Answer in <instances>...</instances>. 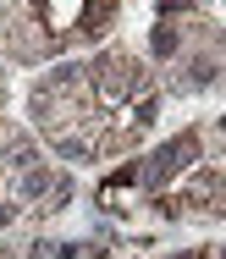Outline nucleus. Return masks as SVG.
<instances>
[{"instance_id":"3","label":"nucleus","mask_w":226,"mask_h":259,"mask_svg":"<svg viewBox=\"0 0 226 259\" xmlns=\"http://www.w3.org/2000/svg\"><path fill=\"white\" fill-rule=\"evenodd\" d=\"M171 259H204V248H193V254H171Z\"/></svg>"},{"instance_id":"4","label":"nucleus","mask_w":226,"mask_h":259,"mask_svg":"<svg viewBox=\"0 0 226 259\" xmlns=\"http://www.w3.org/2000/svg\"><path fill=\"white\" fill-rule=\"evenodd\" d=\"M221 133H226V116H221Z\"/></svg>"},{"instance_id":"2","label":"nucleus","mask_w":226,"mask_h":259,"mask_svg":"<svg viewBox=\"0 0 226 259\" xmlns=\"http://www.w3.org/2000/svg\"><path fill=\"white\" fill-rule=\"evenodd\" d=\"M204 259H226V243H221V248H204Z\"/></svg>"},{"instance_id":"1","label":"nucleus","mask_w":226,"mask_h":259,"mask_svg":"<svg viewBox=\"0 0 226 259\" xmlns=\"http://www.w3.org/2000/svg\"><path fill=\"white\" fill-rule=\"evenodd\" d=\"M11 215H17V209H11V204H6V199H0V226H6V221H11Z\"/></svg>"}]
</instances>
